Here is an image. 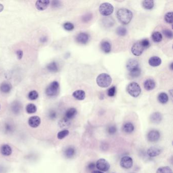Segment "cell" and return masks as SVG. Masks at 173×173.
Instances as JSON below:
<instances>
[{
    "instance_id": "obj_1",
    "label": "cell",
    "mask_w": 173,
    "mask_h": 173,
    "mask_svg": "<svg viewBox=\"0 0 173 173\" xmlns=\"http://www.w3.org/2000/svg\"><path fill=\"white\" fill-rule=\"evenodd\" d=\"M132 12L130 10L125 8H121L117 12V17L121 23L124 25H128L132 19Z\"/></svg>"
},
{
    "instance_id": "obj_2",
    "label": "cell",
    "mask_w": 173,
    "mask_h": 173,
    "mask_svg": "<svg viewBox=\"0 0 173 173\" xmlns=\"http://www.w3.org/2000/svg\"><path fill=\"white\" fill-rule=\"evenodd\" d=\"M96 83L100 87L106 88L110 85L112 83V78L109 75L102 73L96 78Z\"/></svg>"
},
{
    "instance_id": "obj_3",
    "label": "cell",
    "mask_w": 173,
    "mask_h": 173,
    "mask_svg": "<svg viewBox=\"0 0 173 173\" xmlns=\"http://www.w3.org/2000/svg\"><path fill=\"white\" fill-rule=\"evenodd\" d=\"M127 92L132 97H137L139 96L141 92L140 85L136 82H132L127 86Z\"/></svg>"
},
{
    "instance_id": "obj_4",
    "label": "cell",
    "mask_w": 173,
    "mask_h": 173,
    "mask_svg": "<svg viewBox=\"0 0 173 173\" xmlns=\"http://www.w3.org/2000/svg\"><path fill=\"white\" fill-rule=\"evenodd\" d=\"M113 11V6L110 3H104L99 7V12L103 16H109Z\"/></svg>"
},
{
    "instance_id": "obj_5",
    "label": "cell",
    "mask_w": 173,
    "mask_h": 173,
    "mask_svg": "<svg viewBox=\"0 0 173 173\" xmlns=\"http://www.w3.org/2000/svg\"><path fill=\"white\" fill-rule=\"evenodd\" d=\"M59 83L57 81L51 82L46 89V93L49 96H55L58 93Z\"/></svg>"
},
{
    "instance_id": "obj_6",
    "label": "cell",
    "mask_w": 173,
    "mask_h": 173,
    "mask_svg": "<svg viewBox=\"0 0 173 173\" xmlns=\"http://www.w3.org/2000/svg\"><path fill=\"white\" fill-rule=\"evenodd\" d=\"M96 166L98 170L103 172L108 171L110 167L109 162L104 159H99L96 162Z\"/></svg>"
},
{
    "instance_id": "obj_7",
    "label": "cell",
    "mask_w": 173,
    "mask_h": 173,
    "mask_svg": "<svg viewBox=\"0 0 173 173\" xmlns=\"http://www.w3.org/2000/svg\"><path fill=\"white\" fill-rule=\"evenodd\" d=\"M144 49H145V48L141 44L140 41H138L132 45L131 51L134 55L138 57L142 54Z\"/></svg>"
},
{
    "instance_id": "obj_8",
    "label": "cell",
    "mask_w": 173,
    "mask_h": 173,
    "mask_svg": "<svg viewBox=\"0 0 173 173\" xmlns=\"http://www.w3.org/2000/svg\"><path fill=\"white\" fill-rule=\"evenodd\" d=\"M120 165L124 169H131L133 166V160L130 156H125L121 159Z\"/></svg>"
},
{
    "instance_id": "obj_9",
    "label": "cell",
    "mask_w": 173,
    "mask_h": 173,
    "mask_svg": "<svg viewBox=\"0 0 173 173\" xmlns=\"http://www.w3.org/2000/svg\"><path fill=\"white\" fill-rule=\"evenodd\" d=\"M160 133L157 130L150 131L147 136V140L150 142H157L160 138Z\"/></svg>"
},
{
    "instance_id": "obj_10",
    "label": "cell",
    "mask_w": 173,
    "mask_h": 173,
    "mask_svg": "<svg viewBox=\"0 0 173 173\" xmlns=\"http://www.w3.org/2000/svg\"><path fill=\"white\" fill-rule=\"evenodd\" d=\"M41 118L38 116H33L28 120V124L32 128H37L41 124Z\"/></svg>"
},
{
    "instance_id": "obj_11",
    "label": "cell",
    "mask_w": 173,
    "mask_h": 173,
    "mask_svg": "<svg viewBox=\"0 0 173 173\" xmlns=\"http://www.w3.org/2000/svg\"><path fill=\"white\" fill-rule=\"evenodd\" d=\"M0 153L4 156H9L12 153V149L8 144H3L0 147Z\"/></svg>"
},
{
    "instance_id": "obj_12",
    "label": "cell",
    "mask_w": 173,
    "mask_h": 173,
    "mask_svg": "<svg viewBox=\"0 0 173 173\" xmlns=\"http://www.w3.org/2000/svg\"><path fill=\"white\" fill-rule=\"evenodd\" d=\"M89 36L86 33H81L76 37V40L77 42L81 44H85L88 42Z\"/></svg>"
},
{
    "instance_id": "obj_13",
    "label": "cell",
    "mask_w": 173,
    "mask_h": 173,
    "mask_svg": "<svg viewBox=\"0 0 173 173\" xmlns=\"http://www.w3.org/2000/svg\"><path fill=\"white\" fill-rule=\"evenodd\" d=\"M50 1L48 0H39L36 3V7L39 10H44L48 7Z\"/></svg>"
},
{
    "instance_id": "obj_14",
    "label": "cell",
    "mask_w": 173,
    "mask_h": 173,
    "mask_svg": "<svg viewBox=\"0 0 173 173\" xmlns=\"http://www.w3.org/2000/svg\"><path fill=\"white\" fill-rule=\"evenodd\" d=\"M162 152V150L159 148L157 147H151L147 150V153L149 156L154 157L159 156Z\"/></svg>"
},
{
    "instance_id": "obj_15",
    "label": "cell",
    "mask_w": 173,
    "mask_h": 173,
    "mask_svg": "<svg viewBox=\"0 0 173 173\" xmlns=\"http://www.w3.org/2000/svg\"><path fill=\"white\" fill-rule=\"evenodd\" d=\"M163 116L159 112H154L150 117V121L154 124H159L162 121Z\"/></svg>"
},
{
    "instance_id": "obj_16",
    "label": "cell",
    "mask_w": 173,
    "mask_h": 173,
    "mask_svg": "<svg viewBox=\"0 0 173 173\" xmlns=\"http://www.w3.org/2000/svg\"><path fill=\"white\" fill-rule=\"evenodd\" d=\"M127 68L129 72L138 68H139L138 62L135 59H130L127 63Z\"/></svg>"
},
{
    "instance_id": "obj_17",
    "label": "cell",
    "mask_w": 173,
    "mask_h": 173,
    "mask_svg": "<svg viewBox=\"0 0 173 173\" xmlns=\"http://www.w3.org/2000/svg\"><path fill=\"white\" fill-rule=\"evenodd\" d=\"M155 82L154 80L151 79H147V80H146L144 82V88L146 90H147V91L153 90L155 87Z\"/></svg>"
},
{
    "instance_id": "obj_18",
    "label": "cell",
    "mask_w": 173,
    "mask_h": 173,
    "mask_svg": "<svg viewBox=\"0 0 173 173\" xmlns=\"http://www.w3.org/2000/svg\"><path fill=\"white\" fill-rule=\"evenodd\" d=\"M148 63L151 67H158L162 64V60L159 57L154 56L149 58Z\"/></svg>"
},
{
    "instance_id": "obj_19",
    "label": "cell",
    "mask_w": 173,
    "mask_h": 173,
    "mask_svg": "<svg viewBox=\"0 0 173 173\" xmlns=\"http://www.w3.org/2000/svg\"><path fill=\"white\" fill-rule=\"evenodd\" d=\"M12 86L10 83L8 82L4 81L1 83L0 85V90L3 93H9L11 90Z\"/></svg>"
},
{
    "instance_id": "obj_20",
    "label": "cell",
    "mask_w": 173,
    "mask_h": 173,
    "mask_svg": "<svg viewBox=\"0 0 173 173\" xmlns=\"http://www.w3.org/2000/svg\"><path fill=\"white\" fill-rule=\"evenodd\" d=\"M77 111L76 109L74 108H70L65 112V118L70 120L74 118L77 115Z\"/></svg>"
},
{
    "instance_id": "obj_21",
    "label": "cell",
    "mask_w": 173,
    "mask_h": 173,
    "mask_svg": "<svg viewBox=\"0 0 173 173\" xmlns=\"http://www.w3.org/2000/svg\"><path fill=\"white\" fill-rule=\"evenodd\" d=\"M100 48L104 53H109L111 50V45L108 41H103L100 44Z\"/></svg>"
},
{
    "instance_id": "obj_22",
    "label": "cell",
    "mask_w": 173,
    "mask_h": 173,
    "mask_svg": "<svg viewBox=\"0 0 173 173\" xmlns=\"http://www.w3.org/2000/svg\"><path fill=\"white\" fill-rule=\"evenodd\" d=\"M73 96L77 100H82L85 97V92L82 90H77L73 93Z\"/></svg>"
},
{
    "instance_id": "obj_23",
    "label": "cell",
    "mask_w": 173,
    "mask_h": 173,
    "mask_svg": "<svg viewBox=\"0 0 173 173\" xmlns=\"http://www.w3.org/2000/svg\"><path fill=\"white\" fill-rule=\"evenodd\" d=\"M135 127H134L133 124H132L131 122H128L124 124L122 128V130L124 132L128 133V134H130L134 131Z\"/></svg>"
},
{
    "instance_id": "obj_24",
    "label": "cell",
    "mask_w": 173,
    "mask_h": 173,
    "mask_svg": "<svg viewBox=\"0 0 173 173\" xmlns=\"http://www.w3.org/2000/svg\"><path fill=\"white\" fill-rule=\"evenodd\" d=\"M75 149L72 147H69L65 149L64 152L65 155L68 159H71L75 154Z\"/></svg>"
},
{
    "instance_id": "obj_25",
    "label": "cell",
    "mask_w": 173,
    "mask_h": 173,
    "mask_svg": "<svg viewBox=\"0 0 173 173\" xmlns=\"http://www.w3.org/2000/svg\"><path fill=\"white\" fill-rule=\"evenodd\" d=\"M152 39L154 42H160L163 40V36L162 33L159 32H154L153 33L151 36Z\"/></svg>"
},
{
    "instance_id": "obj_26",
    "label": "cell",
    "mask_w": 173,
    "mask_h": 173,
    "mask_svg": "<svg viewBox=\"0 0 173 173\" xmlns=\"http://www.w3.org/2000/svg\"><path fill=\"white\" fill-rule=\"evenodd\" d=\"M158 100L160 103L164 104L168 102L169 97L167 93L165 92H162L159 93L158 96Z\"/></svg>"
},
{
    "instance_id": "obj_27",
    "label": "cell",
    "mask_w": 173,
    "mask_h": 173,
    "mask_svg": "<svg viewBox=\"0 0 173 173\" xmlns=\"http://www.w3.org/2000/svg\"><path fill=\"white\" fill-rule=\"evenodd\" d=\"M143 7L147 10H151L154 7V2L151 0L144 1L142 2Z\"/></svg>"
},
{
    "instance_id": "obj_28",
    "label": "cell",
    "mask_w": 173,
    "mask_h": 173,
    "mask_svg": "<svg viewBox=\"0 0 173 173\" xmlns=\"http://www.w3.org/2000/svg\"><path fill=\"white\" fill-rule=\"evenodd\" d=\"M47 69H48V71L53 73H56L58 70V66L55 61H53L49 64L47 65Z\"/></svg>"
},
{
    "instance_id": "obj_29",
    "label": "cell",
    "mask_w": 173,
    "mask_h": 173,
    "mask_svg": "<svg viewBox=\"0 0 173 173\" xmlns=\"http://www.w3.org/2000/svg\"><path fill=\"white\" fill-rule=\"evenodd\" d=\"M69 131L67 130H64L60 131L57 134V138L59 140H62L63 139L69 135Z\"/></svg>"
},
{
    "instance_id": "obj_30",
    "label": "cell",
    "mask_w": 173,
    "mask_h": 173,
    "mask_svg": "<svg viewBox=\"0 0 173 173\" xmlns=\"http://www.w3.org/2000/svg\"><path fill=\"white\" fill-rule=\"evenodd\" d=\"M156 173H173V171L171 167L166 166L159 167Z\"/></svg>"
},
{
    "instance_id": "obj_31",
    "label": "cell",
    "mask_w": 173,
    "mask_h": 173,
    "mask_svg": "<svg viewBox=\"0 0 173 173\" xmlns=\"http://www.w3.org/2000/svg\"><path fill=\"white\" fill-rule=\"evenodd\" d=\"M37 107L33 104H29L26 107V111L28 113L33 114L36 112Z\"/></svg>"
},
{
    "instance_id": "obj_32",
    "label": "cell",
    "mask_w": 173,
    "mask_h": 173,
    "mask_svg": "<svg viewBox=\"0 0 173 173\" xmlns=\"http://www.w3.org/2000/svg\"><path fill=\"white\" fill-rule=\"evenodd\" d=\"M141 70L140 68L135 69V70H132V71L130 72L129 73V75L130 77H132V78H136L140 76L141 75Z\"/></svg>"
},
{
    "instance_id": "obj_33",
    "label": "cell",
    "mask_w": 173,
    "mask_h": 173,
    "mask_svg": "<svg viewBox=\"0 0 173 173\" xmlns=\"http://www.w3.org/2000/svg\"><path fill=\"white\" fill-rule=\"evenodd\" d=\"M116 33L119 36H124L127 35V30L123 26H119L116 29Z\"/></svg>"
},
{
    "instance_id": "obj_34",
    "label": "cell",
    "mask_w": 173,
    "mask_h": 173,
    "mask_svg": "<svg viewBox=\"0 0 173 173\" xmlns=\"http://www.w3.org/2000/svg\"><path fill=\"white\" fill-rule=\"evenodd\" d=\"M21 104L18 102H14L12 106V109L13 112L15 113H18L21 111Z\"/></svg>"
},
{
    "instance_id": "obj_35",
    "label": "cell",
    "mask_w": 173,
    "mask_h": 173,
    "mask_svg": "<svg viewBox=\"0 0 173 173\" xmlns=\"http://www.w3.org/2000/svg\"><path fill=\"white\" fill-rule=\"evenodd\" d=\"M38 92L36 90H32L29 92L28 95V97L31 100H35L38 98Z\"/></svg>"
},
{
    "instance_id": "obj_36",
    "label": "cell",
    "mask_w": 173,
    "mask_h": 173,
    "mask_svg": "<svg viewBox=\"0 0 173 173\" xmlns=\"http://www.w3.org/2000/svg\"><path fill=\"white\" fill-rule=\"evenodd\" d=\"M63 26L65 29L68 31H72L74 29V26L73 23L69 22H67L65 23L63 25Z\"/></svg>"
},
{
    "instance_id": "obj_37",
    "label": "cell",
    "mask_w": 173,
    "mask_h": 173,
    "mask_svg": "<svg viewBox=\"0 0 173 173\" xmlns=\"http://www.w3.org/2000/svg\"><path fill=\"white\" fill-rule=\"evenodd\" d=\"M116 92V88L115 86H112L110 88L108 89L107 91V95L110 97H113L115 96Z\"/></svg>"
},
{
    "instance_id": "obj_38",
    "label": "cell",
    "mask_w": 173,
    "mask_h": 173,
    "mask_svg": "<svg viewBox=\"0 0 173 173\" xmlns=\"http://www.w3.org/2000/svg\"><path fill=\"white\" fill-rule=\"evenodd\" d=\"M172 12H169L166 13L164 16V20L167 23H172L173 20H172Z\"/></svg>"
},
{
    "instance_id": "obj_39",
    "label": "cell",
    "mask_w": 173,
    "mask_h": 173,
    "mask_svg": "<svg viewBox=\"0 0 173 173\" xmlns=\"http://www.w3.org/2000/svg\"><path fill=\"white\" fill-rule=\"evenodd\" d=\"M163 33L168 39H172L173 38V33L170 29H166L163 30Z\"/></svg>"
},
{
    "instance_id": "obj_40",
    "label": "cell",
    "mask_w": 173,
    "mask_h": 173,
    "mask_svg": "<svg viewBox=\"0 0 173 173\" xmlns=\"http://www.w3.org/2000/svg\"><path fill=\"white\" fill-rule=\"evenodd\" d=\"M140 41L141 44L144 47V48H145V49H146V48H148L150 46V42L147 39H144Z\"/></svg>"
},
{
    "instance_id": "obj_41",
    "label": "cell",
    "mask_w": 173,
    "mask_h": 173,
    "mask_svg": "<svg viewBox=\"0 0 173 173\" xmlns=\"http://www.w3.org/2000/svg\"><path fill=\"white\" fill-rule=\"evenodd\" d=\"M107 132L110 135H113L115 134L117 132L116 127L114 125H111L108 127L107 128Z\"/></svg>"
},
{
    "instance_id": "obj_42",
    "label": "cell",
    "mask_w": 173,
    "mask_h": 173,
    "mask_svg": "<svg viewBox=\"0 0 173 173\" xmlns=\"http://www.w3.org/2000/svg\"><path fill=\"white\" fill-rule=\"evenodd\" d=\"M60 124L62 127H68L70 125V120H68L65 118H63L60 121Z\"/></svg>"
},
{
    "instance_id": "obj_43",
    "label": "cell",
    "mask_w": 173,
    "mask_h": 173,
    "mask_svg": "<svg viewBox=\"0 0 173 173\" xmlns=\"http://www.w3.org/2000/svg\"><path fill=\"white\" fill-rule=\"evenodd\" d=\"M51 5L53 8H58L60 7L61 5V2L58 1H53L52 2Z\"/></svg>"
},
{
    "instance_id": "obj_44",
    "label": "cell",
    "mask_w": 173,
    "mask_h": 173,
    "mask_svg": "<svg viewBox=\"0 0 173 173\" xmlns=\"http://www.w3.org/2000/svg\"><path fill=\"white\" fill-rule=\"evenodd\" d=\"M92 15L90 14H87L86 15L83 16V22H87L90 21L92 19Z\"/></svg>"
},
{
    "instance_id": "obj_45",
    "label": "cell",
    "mask_w": 173,
    "mask_h": 173,
    "mask_svg": "<svg viewBox=\"0 0 173 173\" xmlns=\"http://www.w3.org/2000/svg\"><path fill=\"white\" fill-rule=\"evenodd\" d=\"M96 167V164L94 163H89L87 166V168L88 170L92 171L93 170L95 169V167Z\"/></svg>"
},
{
    "instance_id": "obj_46",
    "label": "cell",
    "mask_w": 173,
    "mask_h": 173,
    "mask_svg": "<svg viewBox=\"0 0 173 173\" xmlns=\"http://www.w3.org/2000/svg\"><path fill=\"white\" fill-rule=\"evenodd\" d=\"M49 116L50 118L54 119L57 117V113L54 111H51L49 114Z\"/></svg>"
},
{
    "instance_id": "obj_47",
    "label": "cell",
    "mask_w": 173,
    "mask_h": 173,
    "mask_svg": "<svg viewBox=\"0 0 173 173\" xmlns=\"http://www.w3.org/2000/svg\"><path fill=\"white\" fill-rule=\"evenodd\" d=\"M16 55H17L18 58L19 60H21L22 57H23V51L21 50H18L16 51Z\"/></svg>"
},
{
    "instance_id": "obj_48",
    "label": "cell",
    "mask_w": 173,
    "mask_h": 173,
    "mask_svg": "<svg viewBox=\"0 0 173 173\" xmlns=\"http://www.w3.org/2000/svg\"><path fill=\"white\" fill-rule=\"evenodd\" d=\"M3 9H4V6L1 4H0V12L3 11Z\"/></svg>"
},
{
    "instance_id": "obj_49",
    "label": "cell",
    "mask_w": 173,
    "mask_h": 173,
    "mask_svg": "<svg viewBox=\"0 0 173 173\" xmlns=\"http://www.w3.org/2000/svg\"><path fill=\"white\" fill-rule=\"evenodd\" d=\"M92 173H104L103 172H101V171H93L92 172Z\"/></svg>"
},
{
    "instance_id": "obj_50",
    "label": "cell",
    "mask_w": 173,
    "mask_h": 173,
    "mask_svg": "<svg viewBox=\"0 0 173 173\" xmlns=\"http://www.w3.org/2000/svg\"><path fill=\"white\" fill-rule=\"evenodd\" d=\"M173 63H171V64L170 65V68L171 70H173Z\"/></svg>"
},
{
    "instance_id": "obj_51",
    "label": "cell",
    "mask_w": 173,
    "mask_h": 173,
    "mask_svg": "<svg viewBox=\"0 0 173 173\" xmlns=\"http://www.w3.org/2000/svg\"><path fill=\"white\" fill-rule=\"evenodd\" d=\"M0 108H1V105H0Z\"/></svg>"
},
{
    "instance_id": "obj_52",
    "label": "cell",
    "mask_w": 173,
    "mask_h": 173,
    "mask_svg": "<svg viewBox=\"0 0 173 173\" xmlns=\"http://www.w3.org/2000/svg\"></svg>"
}]
</instances>
